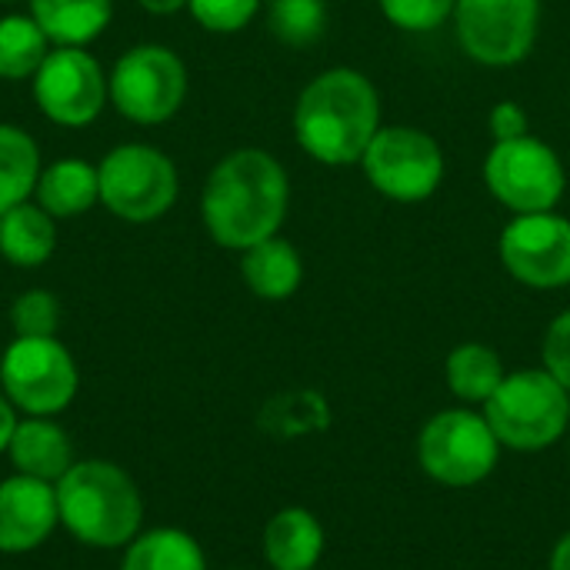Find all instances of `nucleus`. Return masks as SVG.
Returning <instances> with one entry per match:
<instances>
[{
	"mask_svg": "<svg viewBox=\"0 0 570 570\" xmlns=\"http://www.w3.org/2000/svg\"><path fill=\"white\" fill-rule=\"evenodd\" d=\"M287 170L267 150H234L207 177L200 214L220 247L247 250L277 234L287 214Z\"/></svg>",
	"mask_w": 570,
	"mask_h": 570,
	"instance_id": "f257e3e1",
	"label": "nucleus"
},
{
	"mask_svg": "<svg viewBox=\"0 0 570 570\" xmlns=\"http://www.w3.org/2000/svg\"><path fill=\"white\" fill-rule=\"evenodd\" d=\"M381 130V100L374 83L351 70L334 67L317 73L297 97L294 134L297 144L327 167L357 164Z\"/></svg>",
	"mask_w": 570,
	"mask_h": 570,
	"instance_id": "f03ea898",
	"label": "nucleus"
},
{
	"mask_svg": "<svg viewBox=\"0 0 570 570\" xmlns=\"http://www.w3.org/2000/svg\"><path fill=\"white\" fill-rule=\"evenodd\" d=\"M60 524L83 544L120 548L127 544L144 518L134 481L110 461H77L53 484Z\"/></svg>",
	"mask_w": 570,
	"mask_h": 570,
	"instance_id": "7ed1b4c3",
	"label": "nucleus"
},
{
	"mask_svg": "<svg viewBox=\"0 0 570 570\" xmlns=\"http://www.w3.org/2000/svg\"><path fill=\"white\" fill-rule=\"evenodd\" d=\"M484 417L494 438L514 451L551 448L570 421L568 387L544 371H518L484 401Z\"/></svg>",
	"mask_w": 570,
	"mask_h": 570,
	"instance_id": "20e7f679",
	"label": "nucleus"
},
{
	"mask_svg": "<svg viewBox=\"0 0 570 570\" xmlns=\"http://www.w3.org/2000/svg\"><path fill=\"white\" fill-rule=\"evenodd\" d=\"M484 184L514 214H548L558 207L568 174L554 147L524 134L491 147L484 160Z\"/></svg>",
	"mask_w": 570,
	"mask_h": 570,
	"instance_id": "39448f33",
	"label": "nucleus"
},
{
	"mask_svg": "<svg viewBox=\"0 0 570 570\" xmlns=\"http://www.w3.org/2000/svg\"><path fill=\"white\" fill-rule=\"evenodd\" d=\"M100 200L130 224L157 220L177 200V170L167 154L147 144H124L97 167Z\"/></svg>",
	"mask_w": 570,
	"mask_h": 570,
	"instance_id": "423d86ee",
	"label": "nucleus"
},
{
	"mask_svg": "<svg viewBox=\"0 0 570 570\" xmlns=\"http://www.w3.org/2000/svg\"><path fill=\"white\" fill-rule=\"evenodd\" d=\"M361 167L377 194L401 204H417L441 187L444 150L431 134L394 124L374 134L361 157Z\"/></svg>",
	"mask_w": 570,
	"mask_h": 570,
	"instance_id": "0eeeda50",
	"label": "nucleus"
},
{
	"mask_svg": "<svg viewBox=\"0 0 570 570\" xmlns=\"http://www.w3.org/2000/svg\"><path fill=\"white\" fill-rule=\"evenodd\" d=\"M0 384L13 407L47 417L77 394V364L57 337H17L0 361Z\"/></svg>",
	"mask_w": 570,
	"mask_h": 570,
	"instance_id": "6e6552de",
	"label": "nucleus"
},
{
	"mask_svg": "<svg viewBox=\"0 0 570 570\" xmlns=\"http://www.w3.org/2000/svg\"><path fill=\"white\" fill-rule=\"evenodd\" d=\"M110 100L134 124H164L187 97V70L170 47L144 43L127 50L110 73Z\"/></svg>",
	"mask_w": 570,
	"mask_h": 570,
	"instance_id": "1a4fd4ad",
	"label": "nucleus"
},
{
	"mask_svg": "<svg viewBox=\"0 0 570 570\" xmlns=\"http://www.w3.org/2000/svg\"><path fill=\"white\" fill-rule=\"evenodd\" d=\"M501 441L494 438L484 414L471 411H444L428 421L421 431V468L448 484V488H471L484 481L498 464Z\"/></svg>",
	"mask_w": 570,
	"mask_h": 570,
	"instance_id": "9d476101",
	"label": "nucleus"
},
{
	"mask_svg": "<svg viewBox=\"0 0 570 570\" xmlns=\"http://www.w3.org/2000/svg\"><path fill=\"white\" fill-rule=\"evenodd\" d=\"M458 40L464 53L484 67L521 63L541 23L538 0H458L454 3Z\"/></svg>",
	"mask_w": 570,
	"mask_h": 570,
	"instance_id": "9b49d317",
	"label": "nucleus"
},
{
	"mask_svg": "<svg viewBox=\"0 0 570 570\" xmlns=\"http://www.w3.org/2000/svg\"><path fill=\"white\" fill-rule=\"evenodd\" d=\"M501 264L528 287L554 291L570 284V220L548 214H518L501 234Z\"/></svg>",
	"mask_w": 570,
	"mask_h": 570,
	"instance_id": "f8f14e48",
	"label": "nucleus"
},
{
	"mask_svg": "<svg viewBox=\"0 0 570 570\" xmlns=\"http://www.w3.org/2000/svg\"><path fill=\"white\" fill-rule=\"evenodd\" d=\"M107 83L90 53L80 47H57L33 73V100L60 127H83L104 110Z\"/></svg>",
	"mask_w": 570,
	"mask_h": 570,
	"instance_id": "ddd939ff",
	"label": "nucleus"
},
{
	"mask_svg": "<svg viewBox=\"0 0 570 570\" xmlns=\"http://www.w3.org/2000/svg\"><path fill=\"white\" fill-rule=\"evenodd\" d=\"M60 524L57 488L27 474L0 484V551L27 554L40 548Z\"/></svg>",
	"mask_w": 570,
	"mask_h": 570,
	"instance_id": "4468645a",
	"label": "nucleus"
},
{
	"mask_svg": "<svg viewBox=\"0 0 570 570\" xmlns=\"http://www.w3.org/2000/svg\"><path fill=\"white\" fill-rule=\"evenodd\" d=\"M7 451L20 474L47 481V484H57L73 464L67 434L47 417H30V421L17 424Z\"/></svg>",
	"mask_w": 570,
	"mask_h": 570,
	"instance_id": "2eb2a0df",
	"label": "nucleus"
},
{
	"mask_svg": "<svg viewBox=\"0 0 570 570\" xmlns=\"http://www.w3.org/2000/svg\"><path fill=\"white\" fill-rule=\"evenodd\" d=\"M324 551V531L304 508H287L264 531V554L274 570H314Z\"/></svg>",
	"mask_w": 570,
	"mask_h": 570,
	"instance_id": "dca6fc26",
	"label": "nucleus"
},
{
	"mask_svg": "<svg viewBox=\"0 0 570 570\" xmlns=\"http://www.w3.org/2000/svg\"><path fill=\"white\" fill-rule=\"evenodd\" d=\"M240 274L247 287L264 301H284L291 297L304 281V261L294 244L281 240L277 234L247 247L240 261Z\"/></svg>",
	"mask_w": 570,
	"mask_h": 570,
	"instance_id": "f3484780",
	"label": "nucleus"
},
{
	"mask_svg": "<svg viewBox=\"0 0 570 570\" xmlns=\"http://www.w3.org/2000/svg\"><path fill=\"white\" fill-rule=\"evenodd\" d=\"M37 200L50 217H77L100 200V177L97 167L87 160H57L37 177Z\"/></svg>",
	"mask_w": 570,
	"mask_h": 570,
	"instance_id": "a211bd4d",
	"label": "nucleus"
},
{
	"mask_svg": "<svg viewBox=\"0 0 570 570\" xmlns=\"http://www.w3.org/2000/svg\"><path fill=\"white\" fill-rule=\"evenodd\" d=\"M30 17L47 40L60 47H83L110 23V0H30Z\"/></svg>",
	"mask_w": 570,
	"mask_h": 570,
	"instance_id": "6ab92c4d",
	"label": "nucleus"
},
{
	"mask_svg": "<svg viewBox=\"0 0 570 570\" xmlns=\"http://www.w3.org/2000/svg\"><path fill=\"white\" fill-rule=\"evenodd\" d=\"M57 230L53 217L43 207L17 204L7 214H0V254L17 267H37L53 254Z\"/></svg>",
	"mask_w": 570,
	"mask_h": 570,
	"instance_id": "aec40b11",
	"label": "nucleus"
},
{
	"mask_svg": "<svg viewBox=\"0 0 570 570\" xmlns=\"http://www.w3.org/2000/svg\"><path fill=\"white\" fill-rule=\"evenodd\" d=\"M40 154L30 134L20 127L0 124V214L23 204L30 190H37Z\"/></svg>",
	"mask_w": 570,
	"mask_h": 570,
	"instance_id": "412c9836",
	"label": "nucleus"
},
{
	"mask_svg": "<svg viewBox=\"0 0 570 570\" xmlns=\"http://www.w3.org/2000/svg\"><path fill=\"white\" fill-rule=\"evenodd\" d=\"M120 570H207L204 568V551L200 544L177 531V528H157L144 538H137Z\"/></svg>",
	"mask_w": 570,
	"mask_h": 570,
	"instance_id": "4be33fe9",
	"label": "nucleus"
},
{
	"mask_svg": "<svg viewBox=\"0 0 570 570\" xmlns=\"http://www.w3.org/2000/svg\"><path fill=\"white\" fill-rule=\"evenodd\" d=\"M504 377L501 357L484 344H461L448 357V384L461 401H488Z\"/></svg>",
	"mask_w": 570,
	"mask_h": 570,
	"instance_id": "5701e85b",
	"label": "nucleus"
},
{
	"mask_svg": "<svg viewBox=\"0 0 570 570\" xmlns=\"http://www.w3.org/2000/svg\"><path fill=\"white\" fill-rule=\"evenodd\" d=\"M47 57V33L33 17L10 13L0 17V77L23 80L40 70Z\"/></svg>",
	"mask_w": 570,
	"mask_h": 570,
	"instance_id": "b1692460",
	"label": "nucleus"
},
{
	"mask_svg": "<svg viewBox=\"0 0 570 570\" xmlns=\"http://www.w3.org/2000/svg\"><path fill=\"white\" fill-rule=\"evenodd\" d=\"M267 23L277 40L287 47H307L314 43L327 27V7L324 0H271Z\"/></svg>",
	"mask_w": 570,
	"mask_h": 570,
	"instance_id": "393cba45",
	"label": "nucleus"
},
{
	"mask_svg": "<svg viewBox=\"0 0 570 570\" xmlns=\"http://www.w3.org/2000/svg\"><path fill=\"white\" fill-rule=\"evenodd\" d=\"M10 324L17 337H53L60 324V304L47 291H27L10 307Z\"/></svg>",
	"mask_w": 570,
	"mask_h": 570,
	"instance_id": "a878e982",
	"label": "nucleus"
},
{
	"mask_svg": "<svg viewBox=\"0 0 570 570\" xmlns=\"http://www.w3.org/2000/svg\"><path fill=\"white\" fill-rule=\"evenodd\" d=\"M377 3L394 27L411 33H428L441 27L448 17H454L458 0H377Z\"/></svg>",
	"mask_w": 570,
	"mask_h": 570,
	"instance_id": "bb28decb",
	"label": "nucleus"
},
{
	"mask_svg": "<svg viewBox=\"0 0 570 570\" xmlns=\"http://www.w3.org/2000/svg\"><path fill=\"white\" fill-rule=\"evenodd\" d=\"M194 20L214 33H234L250 23L261 0H187Z\"/></svg>",
	"mask_w": 570,
	"mask_h": 570,
	"instance_id": "cd10ccee",
	"label": "nucleus"
},
{
	"mask_svg": "<svg viewBox=\"0 0 570 570\" xmlns=\"http://www.w3.org/2000/svg\"><path fill=\"white\" fill-rule=\"evenodd\" d=\"M544 367L568 387L570 394V311L554 317L544 337Z\"/></svg>",
	"mask_w": 570,
	"mask_h": 570,
	"instance_id": "c85d7f7f",
	"label": "nucleus"
},
{
	"mask_svg": "<svg viewBox=\"0 0 570 570\" xmlns=\"http://www.w3.org/2000/svg\"><path fill=\"white\" fill-rule=\"evenodd\" d=\"M491 134H494V140L524 137V134H528V114H524V107L514 104V100H501V104L491 110Z\"/></svg>",
	"mask_w": 570,
	"mask_h": 570,
	"instance_id": "c756f323",
	"label": "nucleus"
},
{
	"mask_svg": "<svg viewBox=\"0 0 570 570\" xmlns=\"http://www.w3.org/2000/svg\"><path fill=\"white\" fill-rule=\"evenodd\" d=\"M13 428H17L13 407L0 397V451H7V444H10V438H13Z\"/></svg>",
	"mask_w": 570,
	"mask_h": 570,
	"instance_id": "7c9ffc66",
	"label": "nucleus"
},
{
	"mask_svg": "<svg viewBox=\"0 0 570 570\" xmlns=\"http://www.w3.org/2000/svg\"><path fill=\"white\" fill-rule=\"evenodd\" d=\"M187 0H140V7L144 10H150V13H174V10H180Z\"/></svg>",
	"mask_w": 570,
	"mask_h": 570,
	"instance_id": "2f4dec72",
	"label": "nucleus"
},
{
	"mask_svg": "<svg viewBox=\"0 0 570 570\" xmlns=\"http://www.w3.org/2000/svg\"><path fill=\"white\" fill-rule=\"evenodd\" d=\"M551 570H570V534L561 538V544L554 548V558H551Z\"/></svg>",
	"mask_w": 570,
	"mask_h": 570,
	"instance_id": "473e14b6",
	"label": "nucleus"
}]
</instances>
